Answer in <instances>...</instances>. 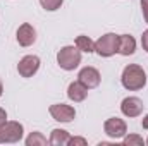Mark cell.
<instances>
[{
    "mask_svg": "<svg viewBox=\"0 0 148 146\" xmlns=\"http://www.w3.org/2000/svg\"><path fill=\"white\" fill-rule=\"evenodd\" d=\"M62 3H64V0H40V5L48 12H53V10L60 9Z\"/></svg>",
    "mask_w": 148,
    "mask_h": 146,
    "instance_id": "2e32d148",
    "label": "cell"
},
{
    "mask_svg": "<svg viewBox=\"0 0 148 146\" xmlns=\"http://www.w3.org/2000/svg\"><path fill=\"white\" fill-rule=\"evenodd\" d=\"M77 81H79L84 88L93 89V88H97V86L100 84L102 76L98 72V69H95V67H83V69L79 71V74H77Z\"/></svg>",
    "mask_w": 148,
    "mask_h": 146,
    "instance_id": "ba28073f",
    "label": "cell"
},
{
    "mask_svg": "<svg viewBox=\"0 0 148 146\" xmlns=\"http://www.w3.org/2000/svg\"><path fill=\"white\" fill-rule=\"evenodd\" d=\"M67 96H69V100H73L74 103L84 102L86 96H88V88H84L79 81H74L67 88Z\"/></svg>",
    "mask_w": 148,
    "mask_h": 146,
    "instance_id": "7c38bea8",
    "label": "cell"
},
{
    "mask_svg": "<svg viewBox=\"0 0 148 146\" xmlns=\"http://www.w3.org/2000/svg\"><path fill=\"white\" fill-rule=\"evenodd\" d=\"M67 145H71V146H74V145L86 146V139H84V138H69V143H67Z\"/></svg>",
    "mask_w": 148,
    "mask_h": 146,
    "instance_id": "ac0fdd59",
    "label": "cell"
},
{
    "mask_svg": "<svg viewBox=\"0 0 148 146\" xmlns=\"http://www.w3.org/2000/svg\"><path fill=\"white\" fill-rule=\"evenodd\" d=\"M117 43H119V35L107 33L95 41V52L100 57H112L114 53H117Z\"/></svg>",
    "mask_w": 148,
    "mask_h": 146,
    "instance_id": "277c9868",
    "label": "cell"
},
{
    "mask_svg": "<svg viewBox=\"0 0 148 146\" xmlns=\"http://www.w3.org/2000/svg\"><path fill=\"white\" fill-rule=\"evenodd\" d=\"M141 126H143V129H148V113L143 117V120H141Z\"/></svg>",
    "mask_w": 148,
    "mask_h": 146,
    "instance_id": "7402d4cb",
    "label": "cell"
},
{
    "mask_svg": "<svg viewBox=\"0 0 148 146\" xmlns=\"http://www.w3.org/2000/svg\"><path fill=\"white\" fill-rule=\"evenodd\" d=\"M57 64L64 71H74L81 64V50L77 46H62L57 53Z\"/></svg>",
    "mask_w": 148,
    "mask_h": 146,
    "instance_id": "7a4b0ae2",
    "label": "cell"
},
{
    "mask_svg": "<svg viewBox=\"0 0 148 146\" xmlns=\"http://www.w3.org/2000/svg\"><path fill=\"white\" fill-rule=\"evenodd\" d=\"M69 132L67 131H64V129H53L52 132H50V139H48V143L53 146H66L69 143Z\"/></svg>",
    "mask_w": 148,
    "mask_h": 146,
    "instance_id": "4fadbf2b",
    "label": "cell"
},
{
    "mask_svg": "<svg viewBox=\"0 0 148 146\" xmlns=\"http://www.w3.org/2000/svg\"><path fill=\"white\" fill-rule=\"evenodd\" d=\"M16 40L21 46H31L35 41H36V29L29 24V23H24L17 28V33H16Z\"/></svg>",
    "mask_w": 148,
    "mask_h": 146,
    "instance_id": "30bf717a",
    "label": "cell"
},
{
    "mask_svg": "<svg viewBox=\"0 0 148 146\" xmlns=\"http://www.w3.org/2000/svg\"><path fill=\"white\" fill-rule=\"evenodd\" d=\"M143 102L138 98V96H127L122 100L121 103V112L126 115V117H140L141 112H143Z\"/></svg>",
    "mask_w": 148,
    "mask_h": 146,
    "instance_id": "9c48e42d",
    "label": "cell"
},
{
    "mask_svg": "<svg viewBox=\"0 0 148 146\" xmlns=\"http://www.w3.org/2000/svg\"><path fill=\"white\" fill-rule=\"evenodd\" d=\"M5 122H7V112L3 108H0V126L5 124Z\"/></svg>",
    "mask_w": 148,
    "mask_h": 146,
    "instance_id": "44dd1931",
    "label": "cell"
},
{
    "mask_svg": "<svg viewBox=\"0 0 148 146\" xmlns=\"http://www.w3.org/2000/svg\"><path fill=\"white\" fill-rule=\"evenodd\" d=\"M23 134H24V127L23 124L19 122H5L0 126V145H5V143H19L23 139Z\"/></svg>",
    "mask_w": 148,
    "mask_h": 146,
    "instance_id": "3957f363",
    "label": "cell"
},
{
    "mask_svg": "<svg viewBox=\"0 0 148 146\" xmlns=\"http://www.w3.org/2000/svg\"><path fill=\"white\" fill-rule=\"evenodd\" d=\"M140 3H141V12H143V17H145V21L148 23V0H140Z\"/></svg>",
    "mask_w": 148,
    "mask_h": 146,
    "instance_id": "d6986e66",
    "label": "cell"
},
{
    "mask_svg": "<svg viewBox=\"0 0 148 146\" xmlns=\"http://www.w3.org/2000/svg\"><path fill=\"white\" fill-rule=\"evenodd\" d=\"M48 112H50V115H52L53 120L64 122V124L73 122L74 117H76V110H74V107L66 105V103H55V105H52V107L48 108Z\"/></svg>",
    "mask_w": 148,
    "mask_h": 146,
    "instance_id": "8992f818",
    "label": "cell"
},
{
    "mask_svg": "<svg viewBox=\"0 0 148 146\" xmlns=\"http://www.w3.org/2000/svg\"><path fill=\"white\" fill-rule=\"evenodd\" d=\"M40 69V59L36 55H26L17 64V72L21 77H33Z\"/></svg>",
    "mask_w": 148,
    "mask_h": 146,
    "instance_id": "52a82bcc",
    "label": "cell"
},
{
    "mask_svg": "<svg viewBox=\"0 0 148 146\" xmlns=\"http://www.w3.org/2000/svg\"><path fill=\"white\" fill-rule=\"evenodd\" d=\"M76 46L81 52H86V53L95 52V41L90 36H84V35H79V36L76 38Z\"/></svg>",
    "mask_w": 148,
    "mask_h": 146,
    "instance_id": "5bb4252c",
    "label": "cell"
},
{
    "mask_svg": "<svg viewBox=\"0 0 148 146\" xmlns=\"http://www.w3.org/2000/svg\"><path fill=\"white\" fill-rule=\"evenodd\" d=\"M45 145H48V139L41 132H38V131L31 132L26 138V146H45Z\"/></svg>",
    "mask_w": 148,
    "mask_h": 146,
    "instance_id": "9a60e30c",
    "label": "cell"
},
{
    "mask_svg": "<svg viewBox=\"0 0 148 146\" xmlns=\"http://www.w3.org/2000/svg\"><path fill=\"white\" fill-rule=\"evenodd\" d=\"M141 46H143V50L148 53V29L143 31V35H141Z\"/></svg>",
    "mask_w": 148,
    "mask_h": 146,
    "instance_id": "ffe728a7",
    "label": "cell"
},
{
    "mask_svg": "<svg viewBox=\"0 0 148 146\" xmlns=\"http://www.w3.org/2000/svg\"><path fill=\"white\" fill-rule=\"evenodd\" d=\"M122 145L126 146H143L145 145V141H143V138L141 136H138V134H129V136H124V139H122Z\"/></svg>",
    "mask_w": 148,
    "mask_h": 146,
    "instance_id": "e0dca14e",
    "label": "cell"
},
{
    "mask_svg": "<svg viewBox=\"0 0 148 146\" xmlns=\"http://www.w3.org/2000/svg\"><path fill=\"white\" fill-rule=\"evenodd\" d=\"M103 131H105V134H107L109 138L119 139V138H124V136H126L127 126H126V122H124L122 119H119V117H110V119L105 120Z\"/></svg>",
    "mask_w": 148,
    "mask_h": 146,
    "instance_id": "5b68a950",
    "label": "cell"
},
{
    "mask_svg": "<svg viewBox=\"0 0 148 146\" xmlns=\"http://www.w3.org/2000/svg\"><path fill=\"white\" fill-rule=\"evenodd\" d=\"M145 143H147V145H148V139H147V141H145Z\"/></svg>",
    "mask_w": 148,
    "mask_h": 146,
    "instance_id": "cb8c5ba5",
    "label": "cell"
},
{
    "mask_svg": "<svg viewBox=\"0 0 148 146\" xmlns=\"http://www.w3.org/2000/svg\"><path fill=\"white\" fill-rule=\"evenodd\" d=\"M2 93H3V84H2V79H0V96H2Z\"/></svg>",
    "mask_w": 148,
    "mask_h": 146,
    "instance_id": "603a6c76",
    "label": "cell"
},
{
    "mask_svg": "<svg viewBox=\"0 0 148 146\" xmlns=\"http://www.w3.org/2000/svg\"><path fill=\"white\" fill-rule=\"evenodd\" d=\"M121 83L126 89L129 91H138L143 89L147 86V72L141 65L138 64H129L124 67L122 76H121Z\"/></svg>",
    "mask_w": 148,
    "mask_h": 146,
    "instance_id": "6da1fadb",
    "label": "cell"
},
{
    "mask_svg": "<svg viewBox=\"0 0 148 146\" xmlns=\"http://www.w3.org/2000/svg\"><path fill=\"white\" fill-rule=\"evenodd\" d=\"M136 50V41L131 35H119V43H117V53L127 57L133 55Z\"/></svg>",
    "mask_w": 148,
    "mask_h": 146,
    "instance_id": "8fae6325",
    "label": "cell"
}]
</instances>
